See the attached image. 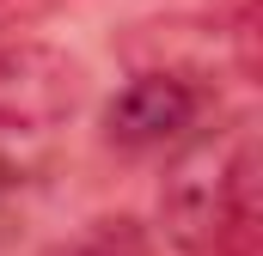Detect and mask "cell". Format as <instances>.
<instances>
[{
	"label": "cell",
	"instance_id": "obj_1",
	"mask_svg": "<svg viewBox=\"0 0 263 256\" xmlns=\"http://www.w3.org/2000/svg\"><path fill=\"white\" fill-rule=\"evenodd\" d=\"M159 232L178 256L257 250L263 201H257V140L251 128H202L178 146V165L159 183Z\"/></svg>",
	"mask_w": 263,
	"mask_h": 256
},
{
	"label": "cell",
	"instance_id": "obj_2",
	"mask_svg": "<svg viewBox=\"0 0 263 256\" xmlns=\"http://www.w3.org/2000/svg\"><path fill=\"white\" fill-rule=\"evenodd\" d=\"M214 116V79L178 61H141L104 104V140L123 153H178Z\"/></svg>",
	"mask_w": 263,
	"mask_h": 256
},
{
	"label": "cell",
	"instance_id": "obj_3",
	"mask_svg": "<svg viewBox=\"0 0 263 256\" xmlns=\"http://www.w3.org/2000/svg\"><path fill=\"white\" fill-rule=\"evenodd\" d=\"M86 73L80 61L37 43V37H0V146H31L80 110Z\"/></svg>",
	"mask_w": 263,
	"mask_h": 256
},
{
	"label": "cell",
	"instance_id": "obj_4",
	"mask_svg": "<svg viewBox=\"0 0 263 256\" xmlns=\"http://www.w3.org/2000/svg\"><path fill=\"white\" fill-rule=\"evenodd\" d=\"M49 256H159V250H153L147 226H135V220H92L80 238L55 244Z\"/></svg>",
	"mask_w": 263,
	"mask_h": 256
},
{
	"label": "cell",
	"instance_id": "obj_5",
	"mask_svg": "<svg viewBox=\"0 0 263 256\" xmlns=\"http://www.w3.org/2000/svg\"><path fill=\"white\" fill-rule=\"evenodd\" d=\"M227 256H257V250H227Z\"/></svg>",
	"mask_w": 263,
	"mask_h": 256
}]
</instances>
